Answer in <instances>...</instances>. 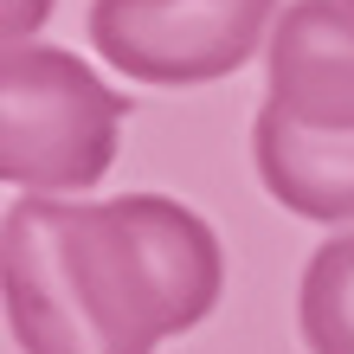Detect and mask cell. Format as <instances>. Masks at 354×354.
<instances>
[{
    "label": "cell",
    "mask_w": 354,
    "mask_h": 354,
    "mask_svg": "<svg viewBox=\"0 0 354 354\" xmlns=\"http://www.w3.org/2000/svg\"><path fill=\"white\" fill-rule=\"evenodd\" d=\"M225 252L168 194L46 200L0 213V309L26 354H155L213 316Z\"/></svg>",
    "instance_id": "cell-1"
},
{
    "label": "cell",
    "mask_w": 354,
    "mask_h": 354,
    "mask_svg": "<svg viewBox=\"0 0 354 354\" xmlns=\"http://www.w3.org/2000/svg\"><path fill=\"white\" fill-rule=\"evenodd\" d=\"M46 19H52V0H0V58L19 52Z\"/></svg>",
    "instance_id": "cell-7"
},
{
    "label": "cell",
    "mask_w": 354,
    "mask_h": 354,
    "mask_svg": "<svg viewBox=\"0 0 354 354\" xmlns=\"http://www.w3.org/2000/svg\"><path fill=\"white\" fill-rule=\"evenodd\" d=\"M270 97L303 129L354 136V0H290L270 32Z\"/></svg>",
    "instance_id": "cell-4"
},
{
    "label": "cell",
    "mask_w": 354,
    "mask_h": 354,
    "mask_svg": "<svg viewBox=\"0 0 354 354\" xmlns=\"http://www.w3.org/2000/svg\"><path fill=\"white\" fill-rule=\"evenodd\" d=\"M129 97L77 52L19 46L0 58V180L19 194H91L116 161Z\"/></svg>",
    "instance_id": "cell-2"
},
{
    "label": "cell",
    "mask_w": 354,
    "mask_h": 354,
    "mask_svg": "<svg viewBox=\"0 0 354 354\" xmlns=\"http://www.w3.org/2000/svg\"><path fill=\"white\" fill-rule=\"evenodd\" d=\"M277 0H91V46L136 84H219L277 32Z\"/></svg>",
    "instance_id": "cell-3"
},
{
    "label": "cell",
    "mask_w": 354,
    "mask_h": 354,
    "mask_svg": "<svg viewBox=\"0 0 354 354\" xmlns=\"http://www.w3.org/2000/svg\"><path fill=\"white\" fill-rule=\"evenodd\" d=\"M297 328L309 354H354V232L316 245L297 290Z\"/></svg>",
    "instance_id": "cell-6"
},
{
    "label": "cell",
    "mask_w": 354,
    "mask_h": 354,
    "mask_svg": "<svg viewBox=\"0 0 354 354\" xmlns=\"http://www.w3.org/2000/svg\"><path fill=\"white\" fill-rule=\"evenodd\" d=\"M252 161L264 194L303 219L342 225L354 219V136L342 129H303L277 110H258L252 122Z\"/></svg>",
    "instance_id": "cell-5"
}]
</instances>
